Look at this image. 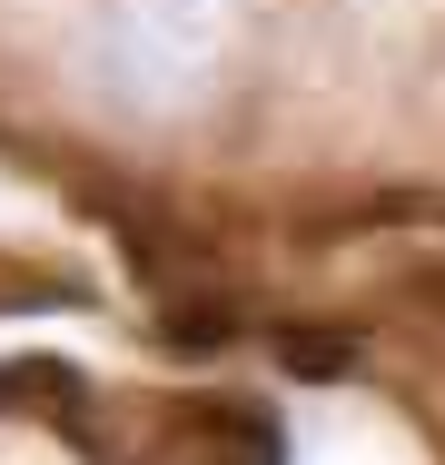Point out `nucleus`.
Segmentation results:
<instances>
[{"instance_id": "1", "label": "nucleus", "mask_w": 445, "mask_h": 465, "mask_svg": "<svg viewBox=\"0 0 445 465\" xmlns=\"http://www.w3.org/2000/svg\"><path fill=\"white\" fill-rule=\"evenodd\" d=\"M238 40V0H109L99 10V80L139 119L198 109Z\"/></svg>"}]
</instances>
